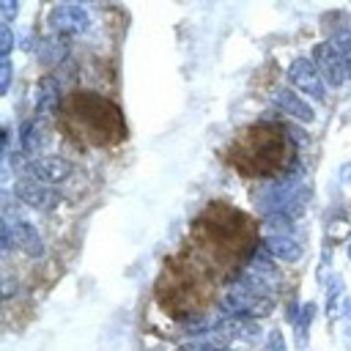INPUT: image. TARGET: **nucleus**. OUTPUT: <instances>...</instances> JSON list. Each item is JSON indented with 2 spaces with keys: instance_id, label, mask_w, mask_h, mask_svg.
<instances>
[{
  "instance_id": "obj_1",
  "label": "nucleus",
  "mask_w": 351,
  "mask_h": 351,
  "mask_svg": "<svg viewBox=\"0 0 351 351\" xmlns=\"http://www.w3.org/2000/svg\"><path fill=\"white\" fill-rule=\"evenodd\" d=\"M184 247H189L222 282L233 280L258 247V222L225 200L206 203L192 219Z\"/></svg>"
},
{
  "instance_id": "obj_2",
  "label": "nucleus",
  "mask_w": 351,
  "mask_h": 351,
  "mask_svg": "<svg viewBox=\"0 0 351 351\" xmlns=\"http://www.w3.org/2000/svg\"><path fill=\"white\" fill-rule=\"evenodd\" d=\"M58 132L77 151H110L126 140V121L118 101L88 85L69 88L58 107Z\"/></svg>"
},
{
  "instance_id": "obj_3",
  "label": "nucleus",
  "mask_w": 351,
  "mask_h": 351,
  "mask_svg": "<svg viewBox=\"0 0 351 351\" xmlns=\"http://www.w3.org/2000/svg\"><path fill=\"white\" fill-rule=\"evenodd\" d=\"M225 282L189 250L181 244L165 258L154 280V302L173 321H189L203 315L217 299Z\"/></svg>"
},
{
  "instance_id": "obj_4",
  "label": "nucleus",
  "mask_w": 351,
  "mask_h": 351,
  "mask_svg": "<svg viewBox=\"0 0 351 351\" xmlns=\"http://www.w3.org/2000/svg\"><path fill=\"white\" fill-rule=\"evenodd\" d=\"M293 156L296 148L291 134L285 132V126L271 121H258L239 129L222 154L225 165L247 181L282 176L293 165Z\"/></svg>"
}]
</instances>
